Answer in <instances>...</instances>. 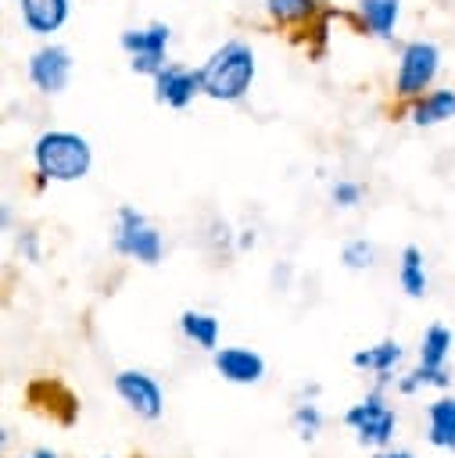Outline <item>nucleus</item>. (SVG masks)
Masks as SVG:
<instances>
[{"instance_id": "1", "label": "nucleus", "mask_w": 455, "mask_h": 458, "mask_svg": "<svg viewBox=\"0 0 455 458\" xmlns=\"http://www.w3.org/2000/svg\"><path fill=\"white\" fill-rule=\"evenodd\" d=\"M32 165L39 182H75L90 172L93 165V147L86 136L68 132V129H50L36 136L32 143Z\"/></svg>"}, {"instance_id": "2", "label": "nucleus", "mask_w": 455, "mask_h": 458, "mask_svg": "<svg viewBox=\"0 0 455 458\" xmlns=\"http://www.w3.org/2000/svg\"><path fill=\"white\" fill-rule=\"evenodd\" d=\"M254 72H258L254 50H251L244 39H226V43L201 64V75H204V97L222 100V104L240 100V97L251 89Z\"/></svg>"}, {"instance_id": "3", "label": "nucleus", "mask_w": 455, "mask_h": 458, "mask_svg": "<svg viewBox=\"0 0 455 458\" xmlns=\"http://www.w3.org/2000/svg\"><path fill=\"white\" fill-rule=\"evenodd\" d=\"M437 72H441V50H437V43L412 39V43L401 47L398 75H394V93L405 97V100H416V97H423V89L434 86Z\"/></svg>"}, {"instance_id": "4", "label": "nucleus", "mask_w": 455, "mask_h": 458, "mask_svg": "<svg viewBox=\"0 0 455 458\" xmlns=\"http://www.w3.org/2000/svg\"><path fill=\"white\" fill-rule=\"evenodd\" d=\"M115 250L125 258H136L143 265H158L161 261V233L129 204L118 208L115 215V236H111Z\"/></svg>"}, {"instance_id": "5", "label": "nucleus", "mask_w": 455, "mask_h": 458, "mask_svg": "<svg viewBox=\"0 0 455 458\" xmlns=\"http://www.w3.org/2000/svg\"><path fill=\"white\" fill-rule=\"evenodd\" d=\"M168 39H172V29L165 21H150L147 29H125L118 36L122 50L129 54V68L136 75H158L168 64V57H165Z\"/></svg>"}, {"instance_id": "6", "label": "nucleus", "mask_w": 455, "mask_h": 458, "mask_svg": "<svg viewBox=\"0 0 455 458\" xmlns=\"http://www.w3.org/2000/svg\"><path fill=\"white\" fill-rule=\"evenodd\" d=\"M344 426L355 429L358 444H369V447H383L391 437H394V426H398V415L383 404L380 390H373L365 401L351 404L344 411Z\"/></svg>"}, {"instance_id": "7", "label": "nucleus", "mask_w": 455, "mask_h": 458, "mask_svg": "<svg viewBox=\"0 0 455 458\" xmlns=\"http://www.w3.org/2000/svg\"><path fill=\"white\" fill-rule=\"evenodd\" d=\"M29 82L39 89V93H61L64 86H68V79H72V54H68V47H61V43H43L39 50H32V57H29Z\"/></svg>"}, {"instance_id": "8", "label": "nucleus", "mask_w": 455, "mask_h": 458, "mask_svg": "<svg viewBox=\"0 0 455 458\" xmlns=\"http://www.w3.org/2000/svg\"><path fill=\"white\" fill-rule=\"evenodd\" d=\"M197 93H204V75L201 68H186V64H176L168 61L158 75H154V100L158 104H168V107H186Z\"/></svg>"}, {"instance_id": "9", "label": "nucleus", "mask_w": 455, "mask_h": 458, "mask_svg": "<svg viewBox=\"0 0 455 458\" xmlns=\"http://www.w3.org/2000/svg\"><path fill=\"white\" fill-rule=\"evenodd\" d=\"M115 390L118 397L143 419H158L161 408H165V397H161V386L154 383V376L147 372H136V369H125L115 376Z\"/></svg>"}, {"instance_id": "10", "label": "nucleus", "mask_w": 455, "mask_h": 458, "mask_svg": "<svg viewBox=\"0 0 455 458\" xmlns=\"http://www.w3.org/2000/svg\"><path fill=\"white\" fill-rule=\"evenodd\" d=\"M215 369H219L222 379L240 383V386L258 383V379L265 376L262 354H254V351H247V347H222V351H215Z\"/></svg>"}, {"instance_id": "11", "label": "nucleus", "mask_w": 455, "mask_h": 458, "mask_svg": "<svg viewBox=\"0 0 455 458\" xmlns=\"http://www.w3.org/2000/svg\"><path fill=\"white\" fill-rule=\"evenodd\" d=\"M18 11H21V25L32 36H50L68 21L72 0H18Z\"/></svg>"}, {"instance_id": "12", "label": "nucleus", "mask_w": 455, "mask_h": 458, "mask_svg": "<svg viewBox=\"0 0 455 458\" xmlns=\"http://www.w3.org/2000/svg\"><path fill=\"white\" fill-rule=\"evenodd\" d=\"M408 118H412V125H419V129L451 122V118H455V89H430V93L416 97Z\"/></svg>"}, {"instance_id": "13", "label": "nucleus", "mask_w": 455, "mask_h": 458, "mask_svg": "<svg viewBox=\"0 0 455 458\" xmlns=\"http://www.w3.org/2000/svg\"><path fill=\"white\" fill-rule=\"evenodd\" d=\"M426 440L434 447H448L455 451V397H441L434 404H426Z\"/></svg>"}, {"instance_id": "14", "label": "nucleus", "mask_w": 455, "mask_h": 458, "mask_svg": "<svg viewBox=\"0 0 455 458\" xmlns=\"http://www.w3.org/2000/svg\"><path fill=\"white\" fill-rule=\"evenodd\" d=\"M398 14H401V0H358V18H362V25H365L373 36H380V39H391V36H394Z\"/></svg>"}, {"instance_id": "15", "label": "nucleus", "mask_w": 455, "mask_h": 458, "mask_svg": "<svg viewBox=\"0 0 455 458\" xmlns=\"http://www.w3.org/2000/svg\"><path fill=\"white\" fill-rule=\"evenodd\" d=\"M401 354H405L401 344L383 340V344H376V347H365V351L351 354V365H355V369H369V372L380 376V383H387V376L394 372V365L401 361Z\"/></svg>"}, {"instance_id": "16", "label": "nucleus", "mask_w": 455, "mask_h": 458, "mask_svg": "<svg viewBox=\"0 0 455 458\" xmlns=\"http://www.w3.org/2000/svg\"><path fill=\"white\" fill-rule=\"evenodd\" d=\"M179 329H183L186 340H193V344L204 347V351H215V344H219V318H215V315L183 311V315H179Z\"/></svg>"}, {"instance_id": "17", "label": "nucleus", "mask_w": 455, "mask_h": 458, "mask_svg": "<svg viewBox=\"0 0 455 458\" xmlns=\"http://www.w3.org/2000/svg\"><path fill=\"white\" fill-rule=\"evenodd\" d=\"M398 279H401V290L408 297H423L426 293V272H423V250L419 247L408 243L401 250V272H398Z\"/></svg>"}, {"instance_id": "18", "label": "nucleus", "mask_w": 455, "mask_h": 458, "mask_svg": "<svg viewBox=\"0 0 455 458\" xmlns=\"http://www.w3.org/2000/svg\"><path fill=\"white\" fill-rule=\"evenodd\" d=\"M451 354V333L444 326H430L423 333V347H419V365H430V369H444Z\"/></svg>"}, {"instance_id": "19", "label": "nucleus", "mask_w": 455, "mask_h": 458, "mask_svg": "<svg viewBox=\"0 0 455 458\" xmlns=\"http://www.w3.org/2000/svg\"><path fill=\"white\" fill-rule=\"evenodd\" d=\"M265 14L279 25H297L315 14V0H265Z\"/></svg>"}, {"instance_id": "20", "label": "nucleus", "mask_w": 455, "mask_h": 458, "mask_svg": "<svg viewBox=\"0 0 455 458\" xmlns=\"http://www.w3.org/2000/svg\"><path fill=\"white\" fill-rule=\"evenodd\" d=\"M340 261H344V268L362 272V268H369L376 261V247L369 240H348L344 250H340Z\"/></svg>"}, {"instance_id": "21", "label": "nucleus", "mask_w": 455, "mask_h": 458, "mask_svg": "<svg viewBox=\"0 0 455 458\" xmlns=\"http://www.w3.org/2000/svg\"><path fill=\"white\" fill-rule=\"evenodd\" d=\"M448 383H451L448 369H430V365H419L412 376H405V379H401V394H412V390H419V386H448Z\"/></svg>"}, {"instance_id": "22", "label": "nucleus", "mask_w": 455, "mask_h": 458, "mask_svg": "<svg viewBox=\"0 0 455 458\" xmlns=\"http://www.w3.org/2000/svg\"><path fill=\"white\" fill-rule=\"evenodd\" d=\"M290 422H294V429H297L305 440H312V437L319 433V426H322V415H319L315 404H297L294 415H290Z\"/></svg>"}, {"instance_id": "23", "label": "nucleus", "mask_w": 455, "mask_h": 458, "mask_svg": "<svg viewBox=\"0 0 455 458\" xmlns=\"http://www.w3.org/2000/svg\"><path fill=\"white\" fill-rule=\"evenodd\" d=\"M358 200H362V186L358 182H351V179L333 182V204L337 208H355Z\"/></svg>"}, {"instance_id": "24", "label": "nucleus", "mask_w": 455, "mask_h": 458, "mask_svg": "<svg viewBox=\"0 0 455 458\" xmlns=\"http://www.w3.org/2000/svg\"><path fill=\"white\" fill-rule=\"evenodd\" d=\"M18 247H21V250H25V254H29V258H32V261H36V258H39V250H36V236H32V233H25V236H21V240H18Z\"/></svg>"}, {"instance_id": "25", "label": "nucleus", "mask_w": 455, "mask_h": 458, "mask_svg": "<svg viewBox=\"0 0 455 458\" xmlns=\"http://www.w3.org/2000/svg\"><path fill=\"white\" fill-rule=\"evenodd\" d=\"M376 458H416L412 451H380Z\"/></svg>"}, {"instance_id": "26", "label": "nucleus", "mask_w": 455, "mask_h": 458, "mask_svg": "<svg viewBox=\"0 0 455 458\" xmlns=\"http://www.w3.org/2000/svg\"><path fill=\"white\" fill-rule=\"evenodd\" d=\"M25 458H57V451H50V447H39V451H32V454H25Z\"/></svg>"}]
</instances>
